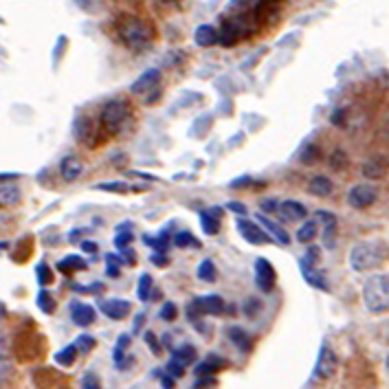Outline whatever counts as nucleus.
Segmentation results:
<instances>
[{
  "mask_svg": "<svg viewBox=\"0 0 389 389\" xmlns=\"http://www.w3.org/2000/svg\"><path fill=\"white\" fill-rule=\"evenodd\" d=\"M229 339H231V343L233 346L240 350V352H251V337L242 330V328H237V325H233V328H229Z\"/></svg>",
  "mask_w": 389,
  "mask_h": 389,
  "instance_id": "393cba45",
  "label": "nucleus"
},
{
  "mask_svg": "<svg viewBox=\"0 0 389 389\" xmlns=\"http://www.w3.org/2000/svg\"><path fill=\"white\" fill-rule=\"evenodd\" d=\"M71 319H73L75 325L88 328L91 323H95V319H97V310H95L93 306H88V304L75 302V304H71Z\"/></svg>",
  "mask_w": 389,
  "mask_h": 389,
  "instance_id": "dca6fc26",
  "label": "nucleus"
},
{
  "mask_svg": "<svg viewBox=\"0 0 389 389\" xmlns=\"http://www.w3.org/2000/svg\"><path fill=\"white\" fill-rule=\"evenodd\" d=\"M86 233H88V229H75V231H73V233L68 235V240H71V242L75 244V242H78V240H82V235H86Z\"/></svg>",
  "mask_w": 389,
  "mask_h": 389,
  "instance_id": "6e6d98bb",
  "label": "nucleus"
},
{
  "mask_svg": "<svg viewBox=\"0 0 389 389\" xmlns=\"http://www.w3.org/2000/svg\"><path fill=\"white\" fill-rule=\"evenodd\" d=\"M78 348L75 346H66L64 350H59L57 354H55V363L57 365H62V367H68V365H73L75 363V358H78Z\"/></svg>",
  "mask_w": 389,
  "mask_h": 389,
  "instance_id": "473e14b6",
  "label": "nucleus"
},
{
  "mask_svg": "<svg viewBox=\"0 0 389 389\" xmlns=\"http://www.w3.org/2000/svg\"><path fill=\"white\" fill-rule=\"evenodd\" d=\"M36 275H38V281H40V286H49V284H53V273H51V268L49 264H38L36 268Z\"/></svg>",
  "mask_w": 389,
  "mask_h": 389,
  "instance_id": "a19ab883",
  "label": "nucleus"
},
{
  "mask_svg": "<svg viewBox=\"0 0 389 389\" xmlns=\"http://www.w3.org/2000/svg\"><path fill=\"white\" fill-rule=\"evenodd\" d=\"M328 166H330L335 172H341V170H346L350 166V161H348V154L343 152V149H335V152L330 154V161H328Z\"/></svg>",
  "mask_w": 389,
  "mask_h": 389,
  "instance_id": "c9c22d12",
  "label": "nucleus"
},
{
  "mask_svg": "<svg viewBox=\"0 0 389 389\" xmlns=\"http://www.w3.org/2000/svg\"><path fill=\"white\" fill-rule=\"evenodd\" d=\"M143 242L147 244V247H152L156 253H166L168 251V235L166 233H161L159 237H149V235H143Z\"/></svg>",
  "mask_w": 389,
  "mask_h": 389,
  "instance_id": "58836bf2",
  "label": "nucleus"
},
{
  "mask_svg": "<svg viewBox=\"0 0 389 389\" xmlns=\"http://www.w3.org/2000/svg\"><path fill=\"white\" fill-rule=\"evenodd\" d=\"M224 308H227V304H224L220 295H203L187 306V317L189 321H198L200 317L207 315H220V312H224Z\"/></svg>",
  "mask_w": 389,
  "mask_h": 389,
  "instance_id": "423d86ee",
  "label": "nucleus"
},
{
  "mask_svg": "<svg viewBox=\"0 0 389 389\" xmlns=\"http://www.w3.org/2000/svg\"><path fill=\"white\" fill-rule=\"evenodd\" d=\"M152 262H154L156 266H166V264H170V258L166 256V253H154Z\"/></svg>",
  "mask_w": 389,
  "mask_h": 389,
  "instance_id": "5fc2aeb1",
  "label": "nucleus"
},
{
  "mask_svg": "<svg viewBox=\"0 0 389 389\" xmlns=\"http://www.w3.org/2000/svg\"><path fill=\"white\" fill-rule=\"evenodd\" d=\"M161 82V71L159 68H147L145 73H141V78H137L130 86V93L134 95H147L149 91L159 88Z\"/></svg>",
  "mask_w": 389,
  "mask_h": 389,
  "instance_id": "f8f14e48",
  "label": "nucleus"
},
{
  "mask_svg": "<svg viewBox=\"0 0 389 389\" xmlns=\"http://www.w3.org/2000/svg\"><path fill=\"white\" fill-rule=\"evenodd\" d=\"M281 5V0H258L256 7H253V16L258 20H266L271 18V13Z\"/></svg>",
  "mask_w": 389,
  "mask_h": 389,
  "instance_id": "a878e982",
  "label": "nucleus"
},
{
  "mask_svg": "<svg viewBox=\"0 0 389 389\" xmlns=\"http://www.w3.org/2000/svg\"><path fill=\"white\" fill-rule=\"evenodd\" d=\"M20 203V189L16 185H0V205H18Z\"/></svg>",
  "mask_w": 389,
  "mask_h": 389,
  "instance_id": "c85d7f7f",
  "label": "nucleus"
},
{
  "mask_svg": "<svg viewBox=\"0 0 389 389\" xmlns=\"http://www.w3.org/2000/svg\"><path fill=\"white\" fill-rule=\"evenodd\" d=\"M385 132H387V137H389V119H387V124H385Z\"/></svg>",
  "mask_w": 389,
  "mask_h": 389,
  "instance_id": "e2e57ef3",
  "label": "nucleus"
},
{
  "mask_svg": "<svg viewBox=\"0 0 389 389\" xmlns=\"http://www.w3.org/2000/svg\"><path fill=\"white\" fill-rule=\"evenodd\" d=\"M253 273H256V284L262 293H271L275 288V268L273 264L268 262L266 258H258L256 260V266H253Z\"/></svg>",
  "mask_w": 389,
  "mask_h": 389,
  "instance_id": "1a4fd4ad",
  "label": "nucleus"
},
{
  "mask_svg": "<svg viewBox=\"0 0 389 389\" xmlns=\"http://www.w3.org/2000/svg\"><path fill=\"white\" fill-rule=\"evenodd\" d=\"M193 40H196L198 47H214V44H218V31L212 24H200L193 34Z\"/></svg>",
  "mask_w": 389,
  "mask_h": 389,
  "instance_id": "4be33fe9",
  "label": "nucleus"
},
{
  "mask_svg": "<svg viewBox=\"0 0 389 389\" xmlns=\"http://www.w3.org/2000/svg\"><path fill=\"white\" fill-rule=\"evenodd\" d=\"M159 3H163V5H172V3H178V0H159Z\"/></svg>",
  "mask_w": 389,
  "mask_h": 389,
  "instance_id": "680f3d73",
  "label": "nucleus"
},
{
  "mask_svg": "<svg viewBox=\"0 0 389 389\" xmlns=\"http://www.w3.org/2000/svg\"><path fill=\"white\" fill-rule=\"evenodd\" d=\"M101 312L106 315L108 319L112 321H122L130 315V302H126V299H106V302H101Z\"/></svg>",
  "mask_w": 389,
  "mask_h": 389,
  "instance_id": "2eb2a0df",
  "label": "nucleus"
},
{
  "mask_svg": "<svg viewBox=\"0 0 389 389\" xmlns=\"http://www.w3.org/2000/svg\"><path fill=\"white\" fill-rule=\"evenodd\" d=\"M137 295L141 302H149V297H152V277L147 273H143L139 277V288H137Z\"/></svg>",
  "mask_w": 389,
  "mask_h": 389,
  "instance_id": "e433bc0d",
  "label": "nucleus"
},
{
  "mask_svg": "<svg viewBox=\"0 0 389 389\" xmlns=\"http://www.w3.org/2000/svg\"><path fill=\"white\" fill-rule=\"evenodd\" d=\"M262 212H266V214H277V207H279V203L277 200H262Z\"/></svg>",
  "mask_w": 389,
  "mask_h": 389,
  "instance_id": "603ef678",
  "label": "nucleus"
},
{
  "mask_svg": "<svg viewBox=\"0 0 389 389\" xmlns=\"http://www.w3.org/2000/svg\"><path fill=\"white\" fill-rule=\"evenodd\" d=\"M319 159H321V149L315 143H306L302 152H299V161L304 166H315V163H319Z\"/></svg>",
  "mask_w": 389,
  "mask_h": 389,
  "instance_id": "c756f323",
  "label": "nucleus"
},
{
  "mask_svg": "<svg viewBox=\"0 0 389 389\" xmlns=\"http://www.w3.org/2000/svg\"><path fill=\"white\" fill-rule=\"evenodd\" d=\"M149 93H152V95H145V103H154V101L161 97V91H159V88H154V91H149Z\"/></svg>",
  "mask_w": 389,
  "mask_h": 389,
  "instance_id": "bf43d9fd",
  "label": "nucleus"
},
{
  "mask_svg": "<svg viewBox=\"0 0 389 389\" xmlns=\"http://www.w3.org/2000/svg\"><path fill=\"white\" fill-rule=\"evenodd\" d=\"M277 214L281 216V220L302 222V220H306V216H308V209H306L302 203H297V200H284V203H279V207H277Z\"/></svg>",
  "mask_w": 389,
  "mask_h": 389,
  "instance_id": "f3484780",
  "label": "nucleus"
},
{
  "mask_svg": "<svg viewBox=\"0 0 389 389\" xmlns=\"http://www.w3.org/2000/svg\"><path fill=\"white\" fill-rule=\"evenodd\" d=\"M237 231H240V235L244 237V240L249 244H268V242H273L271 240V235H268L258 222H253V220H247V218H240L237 220Z\"/></svg>",
  "mask_w": 389,
  "mask_h": 389,
  "instance_id": "9d476101",
  "label": "nucleus"
},
{
  "mask_svg": "<svg viewBox=\"0 0 389 389\" xmlns=\"http://www.w3.org/2000/svg\"><path fill=\"white\" fill-rule=\"evenodd\" d=\"M119 233H117V237H115V247L122 251V249H126V247H130V242H132V231H124L122 227L117 229Z\"/></svg>",
  "mask_w": 389,
  "mask_h": 389,
  "instance_id": "c03bdc74",
  "label": "nucleus"
},
{
  "mask_svg": "<svg viewBox=\"0 0 389 389\" xmlns=\"http://www.w3.org/2000/svg\"><path fill=\"white\" fill-rule=\"evenodd\" d=\"M82 172H84V163L78 156H64L62 163H59V174H62V178L66 183L78 181V178L82 176Z\"/></svg>",
  "mask_w": 389,
  "mask_h": 389,
  "instance_id": "a211bd4d",
  "label": "nucleus"
},
{
  "mask_svg": "<svg viewBox=\"0 0 389 389\" xmlns=\"http://www.w3.org/2000/svg\"><path fill=\"white\" fill-rule=\"evenodd\" d=\"M38 308L44 312V315H53L55 310V299L49 291H40L38 293Z\"/></svg>",
  "mask_w": 389,
  "mask_h": 389,
  "instance_id": "72a5a7b5",
  "label": "nucleus"
},
{
  "mask_svg": "<svg viewBox=\"0 0 389 389\" xmlns=\"http://www.w3.org/2000/svg\"><path fill=\"white\" fill-rule=\"evenodd\" d=\"M130 106L126 99H110L101 108V126L108 132H119L128 122Z\"/></svg>",
  "mask_w": 389,
  "mask_h": 389,
  "instance_id": "20e7f679",
  "label": "nucleus"
},
{
  "mask_svg": "<svg viewBox=\"0 0 389 389\" xmlns=\"http://www.w3.org/2000/svg\"><path fill=\"white\" fill-rule=\"evenodd\" d=\"M227 358L216 356V354H209L205 361H200L196 365V376H214L216 372H220L222 367H227Z\"/></svg>",
  "mask_w": 389,
  "mask_h": 389,
  "instance_id": "6ab92c4d",
  "label": "nucleus"
},
{
  "mask_svg": "<svg viewBox=\"0 0 389 389\" xmlns=\"http://www.w3.org/2000/svg\"><path fill=\"white\" fill-rule=\"evenodd\" d=\"M198 220H200V227L207 235H216L220 231V220L214 218L209 212H200L198 214Z\"/></svg>",
  "mask_w": 389,
  "mask_h": 389,
  "instance_id": "7c9ffc66",
  "label": "nucleus"
},
{
  "mask_svg": "<svg viewBox=\"0 0 389 389\" xmlns=\"http://www.w3.org/2000/svg\"><path fill=\"white\" fill-rule=\"evenodd\" d=\"M11 374V354L7 348V339L0 337V385H3Z\"/></svg>",
  "mask_w": 389,
  "mask_h": 389,
  "instance_id": "b1692460",
  "label": "nucleus"
},
{
  "mask_svg": "<svg viewBox=\"0 0 389 389\" xmlns=\"http://www.w3.org/2000/svg\"><path fill=\"white\" fill-rule=\"evenodd\" d=\"M97 189H101V191H112V193H126V191H130V187L126 185V183H99V185H95Z\"/></svg>",
  "mask_w": 389,
  "mask_h": 389,
  "instance_id": "49530a36",
  "label": "nucleus"
},
{
  "mask_svg": "<svg viewBox=\"0 0 389 389\" xmlns=\"http://www.w3.org/2000/svg\"><path fill=\"white\" fill-rule=\"evenodd\" d=\"M176 317H178V308H176V304L174 302H166V306L161 308V319L163 321H176Z\"/></svg>",
  "mask_w": 389,
  "mask_h": 389,
  "instance_id": "a18cd8bd",
  "label": "nucleus"
},
{
  "mask_svg": "<svg viewBox=\"0 0 389 389\" xmlns=\"http://www.w3.org/2000/svg\"><path fill=\"white\" fill-rule=\"evenodd\" d=\"M143 319H145V315H143V312H139V315H137V319H134V330H139V328H141V323H143Z\"/></svg>",
  "mask_w": 389,
  "mask_h": 389,
  "instance_id": "052dcab7",
  "label": "nucleus"
},
{
  "mask_svg": "<svg viewBox=\"0 0 389 389\" xmlns=\"http://www.w3.org/2000/svg\"><path fill=\"white\" fill-rule=\"evenodd\" d=\"M385 363H387V369H389V354H387V361Z\"/></svg>",
  "mask_w": 389,
  "mask_h": 389,
  "instance_id": "0e129e2a",
  "label": "nucleus"
},
{
  "mask_svg": "<svg viewBox=\"0 0 389 389\" xmlns=\"http://www.w3.org/2000/svg\"><path fill=\"white\" fill-rule=\"evenodd\" d=\"M143 341H145V346L152 348V352H154V354H159V352H161V346H159V341H156V335H154V332H149V330H147V332L143 335Z\"/></svg>",
  "mask_w": 389,
  "mask_h": 389,
  "instance_id": "09e8293b",
  "label": "nucleus"
},
{
  "mask_svg": "<svg viewBox=\"0 0 389 389\" xmlns=\"http://www.w3.org/2000/svg\"><path fill=\"white\" fill-rule=\"evenodd\" d=\"M330 122H332L335 126L343 128V124H346V112H343V110H337V112L330 117Z\"/></svg>",
  "mask_w": 389,
  "mask_h": 389,
  "instance_id": "864d4df0",
  "label": "nucleus"
},
{
  "mask_svg": "<svg viewBox=\"0 0 389 389\" xmlns=\"http://www.w3.org/2000/svg\"><path fill=\"white\" fill-rule=\"evenodd\" d=\"M363 304L372 315L389 312V277L372 275L363 284Z\"/></svg>",
  "mask_w": 389,
  "mask_h": 389,
  "instance_id": "7ed1b4c3",
  "label": "nucleus"
},
{
  "mask_svg": "<svg viewBox=\"0 0 389 389\" xmlns=\"http://www.w3.org/2000/svg\"><path fill=\"white\" fill-rule=\"evenodd\" d=\"M337 367H339V358H337L335 350L323 343L321 350H319V356H317V363H315V379H319V381L332 379Z\"/></svg>",
  "mask_w": 389,
  "mask_h": 389,
  "instance_id": "0eeeda50",
  "label": "nucleus"
},
{
  "mask_svg": "<svg viewBox=\"0 0 389 389\" xmlns=\"http://www.w3.org/2000/svg\"><path fill=\"white\" fill-rule=\"evenodd\" d=\"M166 374H168V376H172V379L176 381V379H181L183 374H185V365L176 363L174 358H170V363L166 365Z\"/></svg>",
  "mask_w": 389,
  "mask_h": 389,
  "instance_id": "de8ad7c7",
  "label": "nucleus"
},
{
  "mask_svg": "<svg viewBox=\"0 0 389 389\" xmlns=\"http://www.w3.org/2000/svg\"><path fill=\"white\" fill-rule=\"evenodd\" d=\"M244 34L240 29V22H224L222 29L218 31V42L222 44V47H233V44L240 40Z\"/></svg>",
  "mask_w": 389,
  "mask_h": 389,
  "instance_id": "aec40b11",
  "label": "nucleus"
},
{
  "mask_svg": "<svg viewBox=\"0 0 389 389\" xmlns=\"http://www.w3.org/2000/svg\"><path fill=\"white\" fill-rule=\"evenodd\" d=\"M57 268H59V271H62V273H71V271H86L88 264H86L84 258H78V256H66L62 262L57 264Z\"/></svg>",
  "mask_w": 389,
  "mask_h": 389,
  "instance_id": "cd10ccee",
  "label": "nucleus"
},
{
  "mask_svg": "<svg viewBox=\"0 0 389 389\" xmlns=\"http://www.w3.org/2000/svg\"><path fill=\"white\" fill-rule=\"evenodd\" d=\"M82 249H84V253H97L99 244L97 242H91V240H84L82 242Z\"/></svg>",
  "mask_w": 389,
  "mask_h": 389,
  "instance_id": "4d7b16f0",
  "label": "nucleus"
},
{
  "mask_svg": "<svg viewBox=\"0 0 389 389\" xmlns=\"http://www.w3.org/2000/svg\"><path fill=\"white\" fill-rule=\"evenodd\" d=\"M227 209H229V212H233V214H237V216H242V218L249 214V209H247L242 203H235V200H233V203H229V205H227Z\"/></svg>",
  "mask_w": 389,
  "mask_h": 389,
  "instance_id": "8fccbe9b",
  "label": "nucleus"
},
{
  "mask_svg": "<svg viewBox=\"0 0 389 389\" xmlns=\"http://www.w3.org/2000/svg\"><path fill=\"white\" fill-rule=\"evenodd\" d=\"M196 275L203 281H214L216 279V266H214V262L212 260H203L198 264V268H196Z\"/></svg>",
  "mask_w": 389,
  "mask_h": 389,
  "instance_id": "f704fd0d",
  "label": "nucleus"
},
{
  "mask_svg": "<svg viewBox=\"0 0 389 389\" xmlns=\"http://www.w3.org/2000/svg\"><path fill=\"white\" fill-rule=\"evenodd\" d=\"M161 385H163V389H174V379L168 376V374H163V376H161Z\"/></svg>",
  "mask_w": 389,
  "mask_h": 389,
  "instance_id": "13d9d810",
  "label": "nucleus"
},
{
  "mask_svg": "<svg viewBox=\"0 0 389 389\" xmlns=\"http://www.w3.org/2000/svg\"><path fill=\"white\" fill-rule=\"evenodd\" d=\"M174 244H176L178 249H187V247H200V242H198L196 237H193L189 231H178V233L174 235Z\"/></svg>",
  "mask_w": 389,
  "mask_h": 389,
  "instance_id": "4c0bfd02",
  "label": "nucleus"
},
{
  "mask_svg": "<svg viewBox=\"0 0 389 389\" xmlns=\"http://www.w3.org/2000/svg\"><path fill=\"white\" fill-rule=\"evenodd\" d=\"M207 387H216V376H198L196 389H207Z\"/></svg>",
  "mask_w": 389,
  "mask_h": 389,
  "instance_id": "3c124183",
  "label": "nucleus"
},
{
  "mask_svg": "<svg viewBox=\"0 0 389 389\" xmlns=\"http://www.w3.org/2000/svg\"><path fill=\"white\" fill-rule=\"evenodd\" d=\"M130 343H132L130 335H122L117 339L112 350V363L117 369H128L134 363V356H130Z\"/></svg>",
  "mask_w": 389,
  "mask_h": 389,
  "instance_id": "9b49d317",
  "label": "nucleus"
},
{
  "mask_svg": "<svg viewBox=\"0 0 389 389\" xmlns=\"http://www.w3.org/2000/svg\"><path fill=\"white\" fill-rule=\"evenodd\" d=\"M317 262H319V249L317 247H308V253L306 256L299 260V268H302V275L304 279L310 284L312 288H319V291H330V286H328V279L323 273H319L317 268Z\"/></svg>",
  "mask_w": 389,
  "mask_h": 389,
  "instance_id": "39448f33",
  "label": "nucleus"
},
{
  "mask_svg": "<svg viewBox=\"0 0 389 389\" xmlns=\"http://www.w3.org/2000/svg\"><path fill=\"white\" fill-rule=\"evenodd\" d=\"M73 346L78 348L80 354H88L91 350H95L97 341H95V337H91V335H82V337H78V341H75Z\"/></svg>",
  "mask_w": 389,
  "mask_h": 389,
  "instance_id": "ea45409f",
  "label": "nucleus"
},
{
  "mask_svg": "<svg viewBox=\"0 0 389 389\" xmlns=\"http://www.w3.org/2000/svg\"><path fill=\"white\" fill-rule=\"evenodd\" d=\"M172 358L176 363H181V365H189V363H193L196 361V348L193 346H189V343H185V346H181V348H176V350H172Z\"/></svg>",
  "mask_w": 389,
  "mask_h": 389,
  "instance_id": "bb28decb",
  "label": "nucleus"
},
{
  "mask_svg": "<svg viewBox=\"0 0 389 389\" xmlns=\"http://www.w3.org/2000/svg\"><path fill=\"white\" fill-rule=\"evenodd\" d=\"M260 227L271 235V240H275V242H279L281 247H288L291 244V235H288V231L281 227V224H277L275 220H271V218H266L264 214H258V220H256Z\"/></svg>",
  "mask_w": 389,
  "mask_h": 389,
  "instance_id": "4468645a",
  "label": "nucleus"
},
{
  "mask_svg": "<svg viewBox=\"0 0 389 389\" xmlns=\"http://www.w3.org/2000/svg\"><path fill=\"white\" fill-rule=\"evenodd\" d=\"M117 34L130 51H145L154 40V31L145 20L137 16H124L117 22Z\"/></svg>",
  "mask_w": 389,
  "mask_h": 389,
  "instance_id": "f257e3e1",
  "label": "nucleus"
},
{
  "mask_svg": "<svg viewBox=\"0 0 389 389\" xmlns=\"http://www.w3.org/2000/svg\"><path fill=\"white\" fill-rule=\"evenodd\" d=\"M317 220L323 227V249L332 251L337 242V216L332 212H317Z\"/></svg>",
  "mask_w": 389,
  "mask_h": 389,
  "instance_id": "ddd939ff",
  "label": "nucleus"
},
{
  "mask_svg": "<svg viewBox=\"0 0 389 389\" xmlns=\"http://www.w3.org/2000/svg\"><path fill=\"white\" fill-rule=\"evenodd\" d=\"M260 312H262V302H260V299H256V297H249L244 302V315L249 319H253V317H258Z\"/></svg>",
  "mask_w": 389,
  "mask_h": 389,
  "instance_id": "79ce46f5",
  "label": "nucleus"
},
{
  "mask_svg": "<svg viewBox=\"0 0 389 389\" xmlns=\"http://www.w3.org/2000/svg\"><path fill=\"white\" fill-rule=\"evenodd\" d=\"M376 198H379V191L369 183H358L348 191V205L354 209H367L376 203Z\"/></svg>",
  "mask_w": 389,
  "mask_h": 389,
  "instance_id": "6e6552de",
  "label": "nucleus"
},
{
  "mask_svg": "<svg viewBox=\"0 0 389 389\" xmlns=\"http://www.w3.org/2000/svg\"><path fill=\"white\" fill-rule=\"evenodd\" d=\"M387 251L379 242H358L350 251V268L354 273H367L385 262Z\"/></svg>",
  "mask_w": 389,
  "mask_h": 389,
  "instance_id": "f03ea898",
  "label": "nucleus"
},
{
  "mask_svg": "<svg viewBox=\"0 0 389 389\" xmlns=\"http://www.w3.org/2000/svg\"><path fill=\"white\" fill-rule=\"evenodd\" d=\"M319 235V222L317 220H306L302 227L297 229V242L310 244Z\"/></svg>",
  "mask_w": 389,
  "mask_h": 389,
  "instance_id": "5701e85b",
  "label": "nucleus"
},
{
  "mask_svg": "<svg viewBox=\"0 0 389 389\" xmlns=\"http://www.w3.org/2000/svg\"><path fill=\"white\" fill-rule=\"evenodd\" d=\"M335 189L332 181L328 176L319 174V176H312L310 181H308V191L312 193V196H319V198H325V196H330Z\"/></svg>",
  "mask_w": 389,
  "mask_h": 389,
  "instance_id": "412c9836",
  "label": "nucleus"
},
{
  "mask_svg": "<svg viewBox=\"0 0 389 389\" xmlns=\"http://www.w3.org/2000/svg\"><path fill=\"white\" fill-rule=\"evenodd\" d=\"M82 389H101V381L95 372H86L82 376Z\"/></svg>",
  "mask_w": 389,
  "mask_h": 389,
  "instance_id": "37998d69",
  "label": "nucleus"
},
{
  "mask_svg": "<svg viewBox=\"0 0 389 389\" xmlns=\"http://www.w3.org/2000/svg\"><path fill=\"white\" fill-rule=\"evenodd\" d=\"M383 174H385V166H383V161H379V159H369L363 166V176L365 178H374V181H376V178H383Z\"/></svg>",
  "mask_w": 389,
  "mask_h": 389,
  "instance_id": "2f4dec72",
  "label": "nucleus"
}]
</instances>
